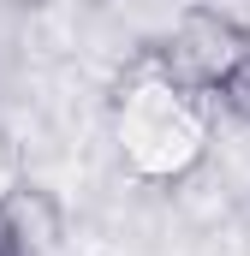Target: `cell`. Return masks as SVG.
Instances as JSON below:
<instances>
[{"label": "cell", "instance_id": "cell-2", "mask_svg": "<svg viewBox=\"0 0 250 256\" xmlns=\"http://www.w3.org/2000/svg\"><path fill=\"white\" fill-rule=\"evenodd\" d=\"M244 54H250V36L226 30L220 18H208V12H196V6L179 18V30H173L167 42H155L161 72H167L179 90H190V96H214L220 78L244 60Z\"/></svg>", "mask_w": 250, "mask_h": 256}, {"label": "cell", "instance_id": "cell-7", "mask_svg": "<svg viewBox=\"0 0 250 256\" xmlns=\"http://www.w3.org/2000/svg\"><path fill=\"white\" fill-rule=\"evenodd\" d=\"M90 6H102V0H90Z\"/></svg>", "mask_w": 250, "mask_h": 256}, {"label": "cell", "instance_id": "cell-6", "mask_svg": "<svg viewBox=\"0 0 250 256\" xmlns=\"http://www.w3.org/2000/svg\"><path fill=\"white\" fill-rule=\"evenodd\" d=\"M12 6H24V12H42V6H48V0H12Z\"/></svg>", "mask_w": 250, "mask_h": 256}, {"label": "cell", "instance_id": "cell-5", "mask_svg": "<svg viewBox=\"0 0 250 256\" xmlns=\"http://www.w3.org/2000/svg\"><path fill=\"white\" fill-rule=\"evenodd\" d=\"M0 256H24V232L12 220V202H0Z\"/></svg>", "mask_w": 250, "mask_h": 256}, {"label": "cell", "instance_id": "cell-1", "mask_svg": "<svg viewBox=\"0 0 250 256\" xmlns=\"http://www.w3.org/2000/svg\"><path fill=\"white\" fill-rule=\"evenodd\" d=\"M196 102L202 96L179 90L161 72L155 42H149L137 54V66L125 72V84H120V137H125V161H131L137 179H155L161 185V179H179L196 161V149H202Z\"/></svg>", "mask_w": 250, "mask_h": 256}, {"label": "cell", "instance_id": "cell-3", "mask_svg": "<svg viewBox=\"0 0 250 256\" xmlns=\"http://www.w3.org/2000/svg\"><path fill=\"white\" fill-rule=\"evenodd\" d=\"M214 102H220V108H226L232 120H250V54H244L238 66H232L226 78H220V90H214Z\"/></svg>", "mask_w": 250, "mask_h": 256}, {"label": "cell", "instance_id": "cell-4", "mask_svg": "<svg viewBox=\"0 0 250 256\" xmlns=\"http://www.w3.org/2000/svg\"><path fill=\"white\" fill-rule=\"evenodd\" d=\"M196 12H208V18H220L226 30H238V36H250V0H190Z\"/></svg>", "mask_w": 250, "mask_h": 256}]
</instances>
